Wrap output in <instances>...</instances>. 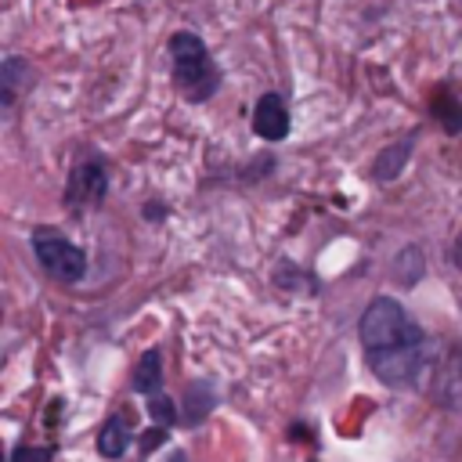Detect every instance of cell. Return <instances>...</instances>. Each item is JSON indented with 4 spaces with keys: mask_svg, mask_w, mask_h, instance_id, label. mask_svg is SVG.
<instances>
[{
    "mask_svg": "<svg viewBox=\"0 0 462 462\" xmlns=\"http://www.w3.org/2000/svg\"><path fill=\"white\" fill-rule=\"evenodd\" d=\"M152 415H155L159 422H170V419L177 415V408H173L166 397H155V401H152Z\"/></svg>",
    "mask_w": 462,
    "mask_h": 462,
    "instance_id": "11",
    "label": "cell"
},
{
    "mask_svg": "<svg viewBox=\"0 0 462 462\" xmlns=\"http://www.w3.org/2000/svg\"><path fill=\"white\" fill-rule=\"evenodd\" d=\"M32 249H36V260L43 263V271L58 282H79L83 271H87V256L79 245H72L69 238H61L58 231L51 227H36L32 231Z\"/></svg>",
    "mask_w": 462,
    "mask_h": 462,
    "instance_id": "3",
    "label": "cell"
},
{
    "mask_svg": "<svg viewBox=\"0 0 462 462\" xmlns=\"http://www.w3.org/2000/svg\"><path fill=\"white\" fill-rule=\"evenodd\" d=\"M105 188H108V177H105V166L97 159H87L72 170L69 177V188H65V199L72 209H87V206H97L105 199Z\"/></svg>",
    "mask_w": 462,
    "mask_h": 462,
    "instance_id": "4",
    "label": "cell"
},
{
    "mask_svg": "<svg viewBox=\"0 0 462 462\" xmlns=\"http://www.w3.org/2000/svg\"><path fill=\"white\" fill-rule=\"evenodd\" d=\"M361 343H365L372 372L386 386L404 390V386L433 383L437 350L397 300L379 296L368 303V310L361 318Z\"/></svg>",
    "mask_w": 462,
    "mask_h": 462,
    "instance_id": "1",
    "label": "cell"
},
{
    "mask_svg": "<svg viewBox=\"0 0 462 462\" xmlns=\"http://www.w3.org/2000/svg\"><path fill=\"white\" fill-rule=\"evenodd\" d=\"M51 455H54L51 448H25V444H22V448L14 451V462H51Z\"/></svg>",
    "mask_w": 462,
    "mask_h": 462,
    "instance_id": "10",
    "label": "cell"
},
{
    "mask_svg": "<svg viewBox=\"0 0 462 462\" xmlns=\"http://www.w3.org/2000/svg\"><path fill=\"white\" fill-rule=\"evenodd\" d=\"M170 58H173V83L188 101L199 105V101H209L217 94L220 69H217L209 47L195 32H188V29L173 32L170 36Z\"/></svg>",
    "mask_w": 462,
    "mask_h": 462,
    "instance_id": "2",
    "label": "cell"
},
{
    "mask_svg": "<svg viewBox=\"0 0 462 462\" xmlns=\"http://www.w3.org/2000/svg\"><path fill=\"white\" fill-rule=\"evenodd\" d=\"M159 383H162L159 350H148V354L141 357V365H137V379H134V386H137L141 393H155V390H159Z\"/></svg>",
    "mask_w": 462,
    "mask_h": 462,
    "instance_id": "8",
    "label": "cell"
},
{
    "mask_svg": "<svg viewBox=\"0 0 462 462\" xmlns=\"http://www.w3.org/2000/svg\"><path fill=\"white\" fill-rule=\"evenodd\" d=\"M126 444H130V426H126V419H123V415L108 419V422L101 426V437H97V451H101L105 458H119V455L126 451Z\"/></svg>",
    "mask_w": 462,
    "mask_h": 462,
    "instance_id": "7",
    "label": "cell"
},
{
    "mask_svg": "<svg viewBox=\"0 0 462 462\" xmlns=\"http://www.w3.org/2000/svg\"><path fill=\"white\" fill-rule=\"evenodd\" d=\"M253 130L263 137V141H282L289 134V108L278 94H263L253 108Z\"/></svg>",
    "mask_w": 462,
    "mask_h": 462,
    "instance_id": "5",
    "label": "cell"
},
{
    "mask_svg": "<svg viewBox=\"0 0 462 462\" xmlns=\"http://www.w3.org/2000/svg\"><path fill=\"white\" fill-rule=\"evenodd\" d=\"M408 148H411V141H401V144L386 148V152L379 155V162H375V170H372V173H375V177H383V180H386V177H393V173L401 170V162L408 159Z\"/></svg>",
    "mask_w": 462,
    "mask_h": 462,
    "instance_id": "9",
    "label": "cell"
},
{
    "mask_svg": "<svg viewBox=\"0 0 462 462\" xmlns=\"http://www.w3.org/2000/svg\"><path fill=\"white\" fill-rule=\"evenodd\" d=\"M29 61H22V58H4L0 61V87H4V108H11L14 101H18V90H22V79H29Z\"/></svg>",
    "mask_w": 462,
    "mask_h": 462,
    "instance_id": "6",
    "label": "cell"
}]
</instances>
